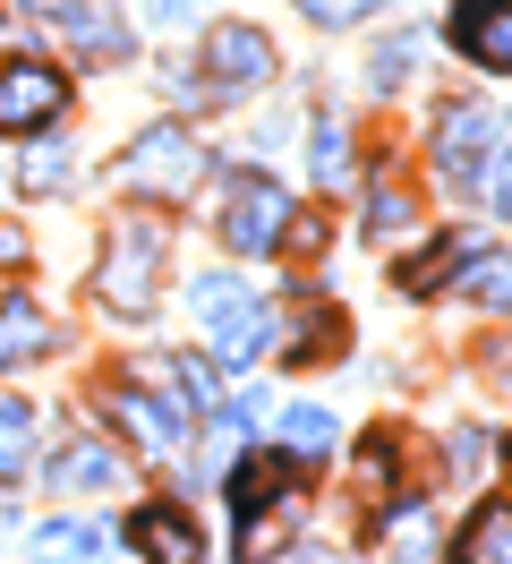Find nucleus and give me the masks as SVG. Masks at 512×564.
<instances>
[{
	"instance_id": "6ab92c4d",
	"label": "nucleus",
	"mask_w": 512,
	"mask_h": 564,
	"mask_svg": "<svg viewBox=\"0 0 512 564\" xmlns=\"http://www.w3.org/2000/svg\"><path fill=\"white\" fill-rule=\"evenodd\" d=\"M307 154H316V188H341V180H350V129H341V120H316V145H307Z\"/></svg>"
},
{
	"instance_id": "f03ea898",
	"label": "nucleus",
	"mask_w": 512,
	"mask_h": 564,
	"mask_svg": "<svg viewBox=\"0 0 512 564\" xmlns=\"http://www.w3.org/2000/svg\"><path fill=\"white\" fill-rule=\"evenodd\" d=\"M188 300H197V317L214 325V359H222V368H239V359H257V351H265L273 317L257 308V300H248V291H239L231 274H205Z\"/></svg>"
},
{
	"instance_id": "2f4dec72",
	"label": "nucleus",
	"mask_w": 512,
	"mask_h": 564,
	"mask_svg": "<svg viewBox=\"0 0 512 564\" xmlns=\"http://www.w3.org/2000/svg\"><path fill=\"white\" fill-rule=\"evenodd\" d=\"M282 564H316V556H282Z\"/></svg>"
},
{
	"instance_id": "c85d7f7f",
	"label": "nucleus",
	"mask_w": 512,
	"mask_h": 564,
	"mask_svg": "<svg viewBox=\"0 0 512 564\" xmlns=\"http://www.w3.org/2000/svg\"><path fill=\"white\" fill-rule=\"evenodd\" d=\"M307 18H316V26H359V18H368L375 0H299Z\"/></svg>"
},
{
	"instance_id": "a878e982",
	"label": "nucleus",
	"mask_w": 512,
	"mask_h": 564,
	"mask_svg": "<svg viewBox=\"0 0 512 564\" xmlns=\"http://www.w3.org/2000/svg\"><path fill=\"white\" fill-rule=\"evenodd\" d=\"M359 488H368V496L393 488V436H368V454H359Z\"/></svg>"
},
{
	"instance_id": "bb28decb",
	"label": "nucleus",
	"mask_w": 512,
	"mask_h": 564,
	"mask_svg": "<svg viewBox=\"0 0 512 564\" xmlns=\"http://www.w3.org/2000/svg\"><path fill=\"white\" fill-rule=\"evenodd\" d=\"M171 377H179V386H188V402H197V411H214V402H222V377H214V368H205V359H179V368H171Z\"/></svg>"
},
{
	"instance_id": "6e6552de",
	"label": "nucleus",
	"mask_w": 512,
	"mask_h": 564,
	"mask_svg": "<svg viewBox=\"0 0 512 564\" xmlns=\"http://www.w3.org/2000/svg\"><path fill=\"white\" fill-rule=\"evenodd\" d=\"M120 539H129L145 564H205V539L188 530L179 505H137L129 522H120Z\"/></svg>"
},
{
	"instance_id": "1a4fd4ad",
	"label": "nucleus",
	"mask_w": 512,
	"mask_h": 564,
	"mask_svg": "<svg viewBox=\"0 0 512 564\" xmlns=\"http://www.w3.org/2000/svg\"><path fill=\"white\" fill-rule=\"evenodd\" d=\"M282 223H291V206H282L273 180H239L231 188V223H222V231H231L239 257H265V248L282 240Z\"/></svg>"
},
{
	"instance_id": "a211bd4d",
	"label": "nucleus",
	"mask_w": 512,
	"mask_h": 564,
	"mask_svg": "<svg viewBox=\"0 0 512 564\" xmlns=\"http://www.w3.org/2000/svg\"><path fill=\"white\" fill-rule=\"evenodd\" d=\"M368 231H375V240H402V231H418V197H410L402 180H384V188H375Z\"/></svg>"
},
{
	"instance_id": "f257e3e1",
	"label": "nucleus",
	"mask_w": 512,
	"mask_h": 564,
	"mask_svg": "<svg viewBox=\"0 0 512 564\" xmlns=\"http://www.w3.org/2000/svg\"><path fill=\"white\" fill-rule=\"evenodd\" d=\"M120 188H137V197H163V206H179V197H197L205 188V145L179 129V120H154L145 138L120 154Z\"/></svg>"
},
{
	"instance_id": "ddd939ff",
	"label": "nucleus",
	"mask_w": 512,
	"mask_h": 564,
	"mask_svg": "<svg viewBox=\"0 0 512 564\" xmlns=\"http://www.w3.org/2000/svg\"><path fill=\"white\" fill-rule=\"evenodd\" d=\"M453 564H512V505H478L453 539Z\"/></svg>"
},
{
	"instance_id": "4468645a",
	"label": "nucleus",
	"mask_w": 512,
	"mask_h": 564,
	"mask_svg": "<svg viewBox=\"0 0 512 564\" xmlns=\"http://www.w3.org/2000/svg\"><path fill=\"white\" fill-rule=\"evenodd\" d=\"M120 479V462H111V445H95V436H77L61 462H52V488L61 496H95V488H111Z\"/></svg>"
},
{
	"instance_id": "c756f323",
	"label": "nucleus",
	"mask_w": 512,
	"mask_h": 564,
	"mask_svg": "<svg viewBox=\"0 0 512 564\" xmlns=\"http://www.w3.org/2000/svg\"><path fill=\"white\" fill-rule=\"evenodd\" d=\"M461 282H478L495 308H512V265H478V257H470V274H461Z\"/></svg>"
},
{
	"instance_id": "393cba45",
	"label": "nucleus",
	"mask_w": 512,
	"mask_h": 564,
	"mask_svg": "<svg viewBox=\"0 0 512 564\" xmlns=\"http://www.w3.org/2000/svg\"><path fill=\"white\" fill-rule=\"evenodd\" d=\"M410 69H418V35H393V43H375V86H402Z\"/></svg>"
},
{
	"instance_id": "b1692460",
	"label": "nucleus",
	"mask_w": 512,
	"mask_h": 564,
	"mask_svg": "<svg viewBox=\"0 0 512 564\" xmlns=\"http://www.w3.org/2000/svg\"><path fill=\"white\" fill-rule=\"evenodd\" d=\"M282 436H291V454H334V420L325 411H291Z\"/></svg>"
},
{
	"instance_id": "423d86ee",
	"label": "nucleus",
	"mask_w": 512,
	"mask_h": 564,
	"mask_svg": "<svg viewBox=\"0 0 512 564\" xmlns=\"http://www.w3.org/2000/svg\"><path fill=\"white\" fill-rule=\"evenodd\" d=\"M495 138H504V120H495V111H487V104H453V111H444L436 163H444V180H453L461 197H470V188H478V163L495 154Z\"/></svg>"
},
{
	"instance_id": "4be33fe9",
	"label": "nucleus",
	"mask_w": 512,
	"mask_h": 564,
	"mask_svg": "<svg viewBox=\"0 0 512 564\" xmlns=\"http://www.w3.org/2000/svg\"><path fill=\"white\" fill-rule=\"evenodd\" d=\"M26 402H18V393H0V479H9V470H26Z\"/></svg>"
},
{
	"instance_id": "dca6fc26",
	"label": "nucleus",
	"mask_w": 512,
	"mask_h": 564,
	"mask_svg": "<svg viewBox=\"0 0 512 564\" xmlns=\"http://www.w3.org/2000/svg\"><path fill=\"white\" fill-rule=\"evenodd\" d=\"M120 420L145 436V454H163V462L179 454V411H163L154 393H120Z\"/></svg>"
},
{
	"instance_id": "5701e85b",
	"label": "nucleus",
	"mask_w": 512,
	"mask_h": 564,
	"mask_svg": "<svg viewBox=\"0 0 512 564\" xmlns=\"http://www.w3.org/2000/svg\"><path fill=\"white\" fill-rule=\"evenodd\" d=\"M334 343H341V334H334V317H325V308H307V317H299V334L282 343V359L299 368V359H325V351H334Z\"/></svg>"
},
{
	"instance_id": "20e7f679",
	"label": "nucleus",
	"mask_w": 512,
	"mask_h": 564,
	"mask_svg": "<svg viewBox=\"0 0 512 564\" xmlns=\"http://www.w3.org/2000/svg\"><path fill=\"white\" fill-rule=\"evenodd\" d=\"M154 265H163V231H154V223H120V231H111V257H102V274H95V291L129 317V308L154 300Z\"/></svg>"
},
{
	"instance_id": "412c9836",
	"label": "nucleus",
	"mask_w": 512,
	"mask_h": 564,
	"mask_svg": "<svg viewBox=\"0 0 512 564\" xmlns=\"http://www.w3.org/2000/svg\"><path fill=\"white\" fill-rule=\"evenodd\" d=\"M68 172H77V154H68V145H52V138H43V145H34V154H26V172H18V180H26L34 197H52V188H61Z\"/></svg>"
},
{
	"instance_id": "7ed1b4c3",
	"label": "nucleus",
	"mask_w": 512,
	"mask_h": 564,
	"mask_svg": "<svg viewBox=\"0 0 512 564\" xmlns=\"http://www.w3.org/2000/svg\"><path fill=\"white\" fill-rule=\"evenodd\" d=\"M68 111V77L52 61H9L0 69V138H43Z\"/></svg>"
},
{
	"instance_id": "2eb2a0df",
	"label": "nucleus",
	"mask_w": 512,
	"mask_h": 564,
	"mask_svg": "<svg viewBox=\"0 0 512 564\" xmlns=\"http://www.w3.org/2000/svg\"><path fill=\"white\" fill-rule=\"evenodd\" d=\"M95 556H102L95 522H43L34 530V564H95Z\"/></svg>"
},
{
	"instance_id": "aec40b11",
	"label": "nucleus",
	"mask_w": 512,
	"mask_h": 564,
	"mask_svg": "<svg viewBox=\"0 0 512 564\" xmlns=\"http://www.w3.org/2000/svg\"><path fill=\"white\" fill-rule=\"evenodd\" d=\"M478 188H487V214H504L512 223V138H495V154L478 163ZM470 188V197H478Z\"/></svg>"
},
{
	"instance_id": "9d476101",
	"label": "nucleus",
	"mask_w": 512,
	"mask_h": 564,
	"mask_svg": "<svg viewBox=\"0 0 512 564\" xmlns=\"http://www.w3.org/2000/svg\"><path fill=\"white\" fill-rule=\"evenodd\" d=\"M453 43L478 69H512V0H453Z\"/></svg>"
},
{
	"instance_id": "0eeeda50",
	"label": "nucleus",
	"mask_w": 512,
	"mask_h": 564,
	"mask_svg": "<svg viewBox=\"0 0 512 564\" xmlns=\"http://www.w3.org/2000/svg\"><path fill=\"white\" fill-rule=\"evenodd\" d=\"M257 77H273V43L257 26H214L205 35V95H239Z\"/></svg>"
},
{
	"instance_id": "39448f33",
	"label": "nucleus",
	"mask_w": 512,
	"mask_h": 564,
	"mask_svg": "<svg viewBox=\"0 0 512 564\" xmlns=\"http://www.w3.org/2000/svg\"><path fill=\"white\" fill-rule=\"evenodd\" d=\"M299 496H307V470L282 454H248L231 479V505H239V530H257L273 513V522H299Z\"/></svg>"
},
{
	"instance_id": "f8f14e48",
	"label": "nucleus",
	"mask_w": 512,
	"mask_h": 564,
	"mask_svg": "<svg viewBox=\"0 0 512 564\" xmlns=\"http://www.w3.org/2000/svg\"><path fill=\"white\" fill-rule=\"evenodd\" d=\"M470 257H487V248H478V240H427L418 257H410V265H393V282L427 300V291H444V282H461V274H470Z\"/></svg>"
},
{
	"instance_id": "f3484780",
	"label": "nucleus",
	"mask_w": 512,
	"mask_h": 564,
	"mask_svg": "<svg viewBox=\"0 0 512 564\" xmlns=\"http://www.w3.org/2000/svg\"><path fill=\"white\" fill-rule=\"evenodd\" d=\"M34 351H52V325L34 317L26 300H9V308H0V368H18V359H34Z\"/></svg>"
},
{
	"instance_id": "7c9ffc66",
	"label": "nucleus",
	"mask_w": 512,
	"mask_h": 564,
	"mask_svg": "<svg viewBox=\"0 0 512 564\" xmlns=\"http://www.w3.org/2000/svg\"><path fill=\"white\" fill-rule=\"evenodd\" d=\"M145 18H154V26H197L205 0H145Z\"/></svg>"
},
{
	"instance_id": "cd10ccee",
	"label": "nucleus",
	"mask_w": 512,
	"mask_h": 564,
	"mask_svg": "<svg viewBox=\"0 0 512 564\" xmlns=\"http://www.w3.org/2000/svg\"><path fill=\"white\" fill-rule=\"evenodd\" d=\"M436 556V539H427V513H410L402 530H393V564H427Z\"/></svg>"
},
{
	"instance_id": "9b49d317",
	"label": "nucleus",
	"mask_w": 512,
	"mask_h": 564,
	"mask_svg": "<svg viewBox=\"0 0 512 564\" xmlns=\"http://www.w3.org/2000/svg\"><path fill=\"white\" fill-rule=\"evenodd\" d=\"M26 9L43 18V26H52V35H68L77 52H95V61H120V26L102 18L95 0H26Z\"/></svg>"
}]
</instances>
